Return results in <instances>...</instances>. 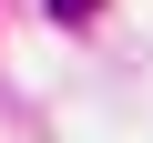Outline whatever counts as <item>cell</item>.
I'll list each match as a JSON object with an SVG mask.
<instances>
[{
    "instance_id": "1",
    "label": "cell",
    "mask_w": 153,
    "mask_h": 143,
    "mask_svg": "<svg viewBox=\"0 0 153 143\" xmlns=\"http://www.w3.org/2000/svg\"><path fill=\"white\" fill-rule=\"evenodd\" d=\"M51 10H61V21H92V10H102V0H51Z\"/></svg>"
}]
</instances>
